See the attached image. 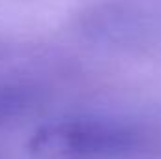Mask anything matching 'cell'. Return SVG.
Masks as SVG:
<instances>
[{"label":"cell","instance_id":"2","mask_svg":"<svg viewBox=\"0 0 161 159\" xmlns=\"http://www.w3.org/2000/svg\"><path fill=\"white\" fill-rule=\"evenodd\" d=\"M34 103V90L25 84H0V125L19 118Z\"/></svg>","mask_w":161,"mask_h":159},{"label":"cell","instance_id":"1","mask_svg":"<svg viewBox=\"0 0 161 159\" xmlns=\"http://www.w3.org/2000/svg\"><path fill=\"white\" fill-rule=\"evenodd\" d=\"M142 144V133L120 120L62 118L40 125L28 152L36 159H124Z\"/></svg>","mask_w":161,"mask_h":159}]
</instances>
